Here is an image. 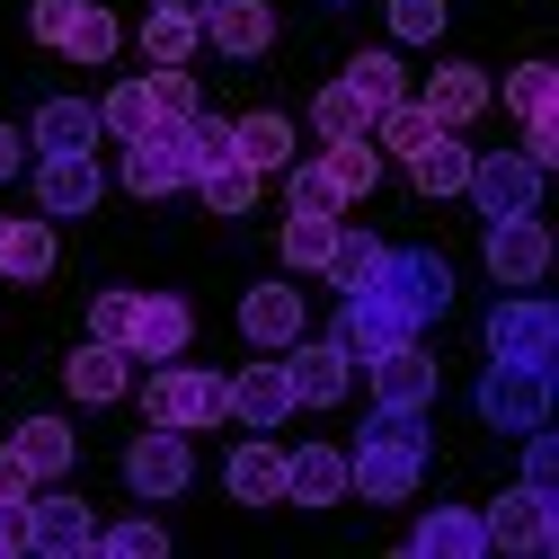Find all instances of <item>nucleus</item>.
<instances>
[{
    "instance_id": "15",
    "label": "nucleus",
    "mask_w": 559,
    "mask_h": 559,
    "mask_svg": "<svg viewBox=\"0 0 559 559\" xmlns=\"http://www.w3.org/2000/svg\"><path fill=\"white\" fill-rule=\"evenodd\" d=\"M223 417H240V427H258V436L285 427V417H294V382H285V365L266 356V365L231 373V382H223Z\"/></svg>"
},
{
    "instance_id": "29",
    "label": "nucleus",
    "mask_w": 559,
    "mask_h": 559,
    "mask_svg": "<svg viewBox=\"0 0 559 559\" xmlns=\"http://www.w3.org/2000/svg\"><path fill=\"white\" fill-rule=\"evenodd\" d=\"M231 152H240V169H258V178H266V169H285V160H294V124L258 107V116H240V124H231Z\"/></svg>"
},
{
    "instance_id": "45",
    "label": "nucleus",
    "mask_w": 559,
    "mask_h": 559,
    "mask_svg": "<svg viewBox=\"0 0 559 559\" xmlns=\"http://www.w3.org/2000/svg\"><path fill=\"white\" fill-rule=\"evenodd\" d=\"M391 36L400 45H436L444 36V0H391Z\"/></svg>"
},
{
    "instance_id": "23",
    "label": "nucleus",
    "mask_w": 559,
    "mask_h": 559,
    "mask_svg": "<svg viewBox=\"0 0 559 559\" xmlns=\"http://www.w3.org/2000/svg\"><path fill=\"white\" fill-rule=\"evenodd\" d=\"M223 488H231L240 507H275V498H285V453H275L266 436L231 444V462H223Z\"/></svg>"
},
{
    "instance_id": "42",
    "label": "nucleus",
    "mask_w": 559,
    "mask_h": 559,
    "mask_svg": "<svg viewBox=\"0 0 559 559\" xmlns=\"http://www.w3.org/2000/svg\"><path fill=\"white\" fill-rule=\"evenodd\" d=\"M329 240H337V223H320V214H294V223H285V266H294V275H320Z\"/></svg>"
},
{
    "instance_id": "20",
    "label": "nucleus",
    "mask_w": 559,
    "mask_h": 559,
    "mask_svg": "<svg viewBox=\"0 0 559 559\" xmlns=\"http://www.w3.org/2000/svg\"><path fill=\"white\" fill-rule=\"evenodd\" d=\"M408 550H417V559H488V533H479V507H444V498H436V515H417V533H408Z\"/></svg>"
},
{
    "instance_id": "32",
    "label": "nucleus",
    "mask_w": 559,
    "mask_h": 559,
    "mask_svg": "<svg viewBox=\"0 0 559 559\" xmlns=\"http://www.w3.org/2000/svg\"><path fill=\"white\" fill-rule=\"evenodd\" d=\"M311 133H320V143H356V133H373V116L356 107V90H346V81H329V90L311 98Z\"/></svg>"
},
{
    "instance_id": "34",
    "label": "nucleus",
    "mask_w": 559,
    "mask_h": 559,
    "mask_svg": "<svg viewBox=\"0 0 559 559\" xmlns=\"http://www.w3.org/2000/svg\"><path fill=\"white\" fill-rule=\"evenodd\" d=\"M294 169V214H320V223H346V204H356V195H346L320 160H285Z\"/></svg>"
},
{
    "instance_id": "27",
    "label": "nucleus",
    "mask_w": 559,
    "mask_h": 559,
    "mask_svg": "<svg viewBox=\"0 0 559 559\" xmlns=\"http://www.w3.org/2000/svg\"><path fill=\"white\" fill-rule=\"evenodd\" d=\"M479 107H488V72H479V62H444V72L427 81V116H436V124L462 133Z\"/></svg>"
},
{
    "instance_id": "17",
    "label": "nucleus",
    "mask_w": 559,
    "mask_h": 559,
    "mask_svg": "<svg viewBox=\"0 0 559 559\" xmlns=\"http://www.w3.org/2000/svg\"><path fill=\"white\" fill-rule=\"evenodd\" d=\"M98 195H107V178H98L90 152H45L36 160V204L45 214H98Z\"/></svg>"
},
{
    "instance_id": "28",
    "label": "nucleus",
    "mask_w": 559,
    "mask_h": 559,
    "mask_svg": "<svg viewBox=\"0 0 559 559\" xmlns=\"http://www.w3.org/2000/svg\"><path fill=\"white\" fill-rule=\"evenodd\" d=\"M10 453H19V462L36 471V488H45V479L72 471V453H81V444H72V427H62V417H27V427L10 436Z\"/></svg>"
},
{
    "instance_id": "6",
    "label": "nucleus",
    "mask_w": 559,
    "mask_h": 559,
    "mask_svg": "<svg viewBox=\"0 0 559 559\" xmlns=\"http://www.w3.org/2000/svg\"><path fill=\"white\" fill-rule=\"evenodd\" d=\"M195 169H187V116H152L143 133L124 143V187L133 195H178Z\"/></svg>"
},
{
    "instance_id": "22",
    "label": "nucleus",
    "mask_w": 559,
    "mask_h": 559,
    "mask_svg": "<svg viewBox=\"0 0 559 559\" xmlns=\"http://www.w3.org/2000/svg\"><path fill=\"white\" fill-rule=\"evenodd\" d=\"M285 498L294 507H337L346 498V453L337 444H294L285 453Z\"/></svg>"
},
{
    "instance_id": "14",
    "label": "nucleus",
    "mask_w": 559,
    "mask_h": 559,
    "mask_svg": "<svg viewBox=\"0 0 559 559\" xmlns=\"http://www.w3.org/2000/svg\"><path fill=\"white\" fill-rule=\"evenodd\" d=\"M365 373H373V400H382V408H436V356H427L417 337L382 346Z\"/></svg>"
},
{
    "instance_id": "24",
    "label": "nucleus",
    "mask_w": 559,
    "mask_h": 559,
    "mask_svg": "<svg viewBox=\"0 0 559 559\" xmlns=\"http://www.w3.org/2000/svg\"><path fill=\"white\" fill-rule=\"evenodd\" d=\"M36 275H53V214L0 223V285H36Z\"/></svg>"
},
{
    "instance_id": "44",
    "label": "nucleus",
    "mask_w": 559,
    "mask_h": 559,
    "mask_svg": "<svg viewBox=\"0 0 559 559\" xmlns=\"http://www.w3.org/2000/svg\"><path fill=\"white\" fill-rule=\"evenodd\" d=\"M143 90H152V107H160V116H195V81H187V62H152Z\"/></svg>"
},
{
    "instance_id": "8",
    "label": "nucleus",
    "mask_w": 559,
    "mask_h": 559,
    "mask_svg": "<svg viewBox=\"0 0 559 559\" xmlns=\"http://www.w3.org/2000/svg\"><path fill=\"white\" fill-rule=\"evenodd\" d=\"M559 498H542V488H507V498H488L479 507V533H488V550H515V559H542L550 542H559V515H550Z\"/></svg>"
},
{
    "instance_id": "31",
    "label": "nucleus",
    "mask_w": 559,
    "mask_h": 559,
    "mask_svg": "<svg viewBox=\"0 0 559 559\" xmlns=\"http://www.w3.org/2000/svg\"><path fill=\"white\" fill-rule=\"evenodd\" d=\"M337 81L356 90V107H365V116H382V107H400V98H408V81H400V62H391V53H356Z\"/></svg>"
},
{
    "instance_id": "9",
    "label": "nucleus",
    "mask_w": 559,
    "mask_h": 559,
    "mask_svg": "<svg viewBox=\"0 0 559 559\" xmlns=\"http://www.w3.org/2000/svg\"><path fill=\"white\" fill-rule=\"evenodd\" d=\"M488 356L550 365V356H559V311H550L542 294H498V311H488Z\"/></svg>"
},
{
    "instance_id": "35",
    "label": "nucleus",
    "mask_w": 559,
    "mask_h": 559,
    "mask_svg": "<svg viewBox=\"0 0 559 559\" xmlns=\"http://www.w3.org/2000/svg\"><path fill=\"white\" fill-rule=\"evenodd\" d=\"M320 169H329L346 195H373V178H382V152H373V133H356V143H329V152H320Z\"/></svg>"
},
{
    "instance_id": "36",
    "label": "nucleus",
    "mask_w": 559,
    "mask_h": 559,
    "mask_svg": "<svg viewBox=\"0 0 559 559\" xmlns=\"http://www.w3.org/2000/svg\"><path fill=\"white\" fill-rule=\"evenodd\" d=\"M116 45H124L116 10H98V0H81V19H72V36H62V53H72V62H107Z\"/></svg>"
},
{
    "instance_id": "7",
    "label": "nucleus",
    "mask_w": 559,
    "mask_h": 559,
    "mask_svg": "<svg viewBox=\"0 0 559 559\" xmlns=\"http://www.w3.org/2000/svg\"><path fill=\"white\" fill-rule=\"evenodd\" d=\"M275 365H285V382H294V408H337L346 400V382H356V356H346L337 337H294V346H275Z\"/></svg>"
},
{
    "instance_id": "19",
    "label": "nucleus",
    "mask_w": 559,
    "mask_h": 559,
    "mask_svg": "<svg viewBox=\"0 0 559 559\" xmlns=\"http://www.w3.org/2000/svg\"><path fill=\"white\" fill-rule=\"evenodd\" d=\"M240 337L266 346V356H275V346H294L302 337V285H249L240 294Z\"/></svg>"
},
{
    "instance_id": "21",
    "label": "nucleus",
    "mask_w": 559,
    "mask_h": 559,
    "mask_svg": "<svg viewBox=\"0 0 559 559\" xmlns=\"http://www.w3.org/2000/svg\"><path fill=\"white\" fill-rule=\"evenodd\" d=\"M62 382H72V400L107 408V400H124V391H133V356H124V346H107V337H90L81 356L62 365Z\"/></svg>"
},
{
    "instance_id": "2",
    "label": "nucleus",
    "mask_w": 559,
    "mask_h": 559,
    "mask_svg": "<svg viewBox=\"0 0 559 559\" xmlns=\"http://www.w3.org/2000/svg\"><path fill=\"white\" fill-rule=\"evenodd\" d=\"M479 427H498V436H533L550 427V365H515V356H488L479 373Z\"/></svg>"
},
{
    "instance_id": "47",
    "label": "nucleus",
    "mask_w": 559,
    "mask_h": 559,
    "mask_svg": "<svg viewBox=\"0 0 559 559\" xmlns=\"http://www.w3.org/2000/svg\"><path fill=\"white\" fill-rule=\"evenodd\" d=\"M72 19H81V0H36V10H27V36L62 53V36H72Z\"/></svg>"
},
{
    "instance_id": "49",
    "label": "nucleus",
    "mask_w": 559,
    "mask_h": 559,
    "mask_svg": "<svg viewBox=\"0 0 559 559\" xmlns=\"http://www.w3.org/2000/svg\"><path fill=\"white\" fill-rule=\"evenodd\" d=\"M524 160H533V169H550V160H559V124H550V116H533V124H524Z\"/></svg>"
},
{
    "instance_id": "39",
    "label": "nucleus",
    "mask_w": 559,
    "mask_h": 559,
    "mask_svg": "<svg viewBox=\"0 0 559 559\" xmlns=\"http://www.w3.org/2000/svg\"><path fill=\"white\" fill-rule=\"evenodd\" d=\"M195 195L214 204V214H249V204H258V169L223 160V169H204V178H195Z\"/></svg>"
},
{
    "instance_id": "40",
    "label": "nucleus",
    "mask_w": 559,
    "mask_h": 559,
    "mask_svg": "<svg viewBox=\"0 0 559 559\" xmlns=\"http://www.w3.org/2000/svg\"><path fill=\"white\" fill-rule=\"evenodd\" d=\"M356 444H408V453H427V408H382L373 400V417H365Z\"/></svg>"
},
{
    "instance_id": "51",
    "label": "nucleus",
    "mask_w": 559,
    "mask_h": 559,
    "mask_svg": "<svg viewBox=\"0 0 559 559\" xmlns=\"http://www.w3.org/2000/svg\"><path fill=\"white\" fill-rule=\"evenodd\" d=\"M27 169V133H10V124H0V187H10Z\"/></svg>"
},
{
    "instance_id": "18",
    "label": "nucleus",
    "mask_w": 559,
    "mask_h": 559,
    "mask_svg": "<svg viewBox=\"0 0 559 559\" xmlns=\"http://www.w3.org/2000/svg\"><path fill=\"white\" fill-rule=\"evenodd\" d=\"M204 45H223L231 62H249V53H266L275 45V10H266V0H204Z\"/></svg>"
},
{
    "instance_id": "52",
    "label": "nucleus",
    "mask_w": 559,
    "mask_h": 559,
    "mask_svg": "<svg viewBox=\"0 0 559 559\" xmlns=\"http://www.w3.org/2000/svg\"><path fill=\"white\" fill-rule=\"evenodd\" d=\"M160 10H187V19H204V0H160Z\"/></svg>"
},
{
    "instance_id": "11",
    "label": "nucleus",
    "mask_w": 559,
    "mask_h": 559,
    "mask_svg": "<svg viewBox=\"0 0 559 559\" xmlns=\"http://www.w3.org/2000/svg\"><path fill=\"white\" fill-rule=\"evenodd\" d=\"M329 337H337V346H346L356 365H373L382 346L417 337V320H408V311H400L391 294H373V285H365V294H346V302H337V329H329Z\"/></svg>"
},
{
    "instance_id": "48",
    "label": "nucleus",
    "mask_w": 559,
    "mask_h": 559,
    "mask_svg": "<svg viewBox=\"0 0 559 559\" xmlns=\"http://www.w3.org/2000/svg\"><path fill=\"white\" fill-rule=\"evenodd\" d=\"M0 559H27V498H0Z\"/></svg>"
},
{
    "instance_id": "43",
    "label": "nucleus",
    "mask_w": 559,
    "mask_h": 559,
    "mask_svg": "<svg viewBox=\"0 0 559 559\" xmlns=\"http://www.w3.org/2000/svg\"><path fill=\"white\" fill-rule=\"evenodd\" d=\"M90 550H107V559H160V550H169V533H160L152 515H133V524H116V533H98Z\"/></svg>"
},
{
    "instance_id": "3",
    "label": "nucleus",
    "mask_w": 559,
    "mask_h": 559,
    "mask_svg": "<svg viewBox=\"0 0 559 559\" xmlns=\"http://www.w3.org/2000/svg\"><path fill=\"white\" fill-rule=\"evenodd\" d=\"M143 417H152V427H178V436L223 427V373H195V365L169 356V365L143 382Z\"/></svg>"
},
{
    "instance_id": "41",
    "label": "nucleus",
    "mask_w": 559,
    "mask_h": 559,
    "mask_svg": "<svg viewBox=\"0 0 559 559\" xmlns=\"http://www.w3.org/2000/svg\"><path fill=\"white\" fill-rule=\"evenodd\" d=\"M550 98H559V72H550V62H515V72H507V107L533 124V116H550Z\"/></svg>"
},
{
    "instance_id": "33",
    "label": "nucleus",
    "mask_w": 559,
    "mask_h": 559,
    "mask_svg": "<svg viewBox=\"0 0 559 559\" xmlns=\"http://www.w3.org/2000/svg\"><path fill=\"white\" fill-rule=\"evenodd\" d=\"M204 45V27L187 19V10H160V0H152V19H143V62H187Z\"/></svg>"
},
{
    "instance_id": "4",
    "label": "nucleus",
    "mask_w": 559,
    "mask_h": 559,
    "mask_svg": "<svg viewBox=\"0 0 559 559\" xmlns=\"http://www.w3.org/2000/svg\"><path fill=\"white\" fill-rule=\"evenodd\" d=\"M373 294H391L417 329H427V320H444V311H453V266H444L436 249H382Z\"/></svg>"
},
{
    "instance_id": "12",
    "label": "nucleus",
    "mask_w": 559,
    "mask_h": 559,
    "mask_svg": "<svg viewBox=\"0 0 559 559\" xmlns=\"http://www.w3.org/2000/svg\"><path fill=\"white\" fill-rule=\"evenodd\" d=\"M479 258H488V275H498V285H542V275H550V223H542V214L488 223Z\"/></svg>"
},
{
    "instance_id": "38",
    "label": "nucleus",
    "mask_w": 559,
    "mask_h": 559,
    "mask_svg": "<svg viewBox=\"0 0 559 559\" xmlns=\"http://www.w3.org/2000/svg\"><path fill=\"white\" fill-rule=\"evenodd\" d=\"M223 160H240V152H231V124L195 107V116H187V169L204 178V169H223ZM195 178H187V187H195Z\"/></svg>"
},
{
    "instance_id": "25",
    "label": "nucleus",
    "mask_w": 559,
    "mask_h": 559,
    "mask_svg": "<svg viewBox=\"0 0 559 559\" xmlns=\"http://www.w3.org/2000/svg\"><path fill=\"white\" fill-rule=\"evenodd\" d=\"M98 133H107V124H98V107H90V98H45V107H36V124H27V143H36V152H90Z\"/></svg>"
},
{
    "instance_id": "1",
    "label": "nucleus",
    "mask_w": 559,
    "mask_h": 559,
    "mask_svg": "<svg viewBox=\"0 0 559 559\" xmlns=\"http://www.w3.org/2000/svg\"><path fill=\"white\" fill-rule=\"evenodd\" d=\"M90 337L124 346V356H187V337H195V311L178 294H98L90 302Z\"/></svg>"
},
{
    "instance_id": "10",
    "label": "nucleus",
    "mask_w": 559,
    "mask_h": 559,
    "mask_svg": "<svg viewBox=\"0 0 559 559\" xmlns=\"http://www.w3.org/2000/svg\"><path fill=\"white\" fill-rule=\"evenodd\" d=\"M187 479H195V453H187L178 427H152V436L124 444V488L133 498H187Z\"/></svg>"
},
{
    "instance_id": "26",
    "label": "nucleus",
    "mask_w": 559,
    "mask_h": 559,
    "mask_svg": "<svg viewBox=\"0 0 559 559\" xmlns=\"http://www.w3.org/2000/svg\"><path fill=\"white\" fill-rule=\"evenodd\" d=\"M462 178H471V143H453V124L408 152V187L417 195H462Z\"/></svg>"
},
{
    "instance_id": "37",
    "label": "nucleus",
    "mask_w": 559,
    "mask_h": 559,
    "mask_svg": "<svg viewBox=\"0 0 559 559\" xmlns=\"http://www.w3.org/2000/svg\"><path fill=\"white\" fill-rule=\"evenodd\" d=\"M152 116H160V107H152V90H143V81H116V90L98 98V124L116 133V143H133V133H143Z\"/></svg>"
},
{
    "instance_id": "50",
    "label": "nucleus",
    "mask_w": 559,
    "mask_h": 559,
    "mask_svg": "<svg viewBox=\"0 0 559 559\" xmlns=\"http://www.w3.org/2000/svg\"><path fill=\"white\" fill-rule=\"evenodd\" d=\"M0 498H36V471L19 453H0Z\"/></svg>"
},
{
    "instance_id": "5",
    "label": "nucleus",
    "mask_w": 559,
    "mask_h": 559,
    "mask_svg": "<svg viewBox=\"0 0 559 559\" xmlns=\"http://www.w3.org/2000/svg\"><path fill=\"white\" fill-rule=\"evenodd\" d=\"M462 195L479 204L488 223H507V214H542V169H533L524 152H471Z\"/></svg>"
},
{
    "instance_id": "16",
    "label": "nucleus",
    "mask_w": 559,
    "mask_h": 559,
    "mask_svg": "<svg viewBox=\"0 0 559 559\" xmlns=\"http://www.w3.org/2000/svg\"><path fill=\"white\" fill-rule=\"evenodd\" d=\"M90 542H98L90 498H27V550H45V559H81Z\"/></svg>"
},
{
    "instance_id": "46",
    "label": "nucleus",
    "mask_w": 559,
    "mask_h": 559,
    "mask_svg": "<svg viewBox=\"0 0 559 559\" xmlns=\"http://www.w3.org/2000/svg\"><path fill=\"white\" fill-rule=\"evenodd\" d=\"M524 488L559 498V444H550V427H533V436H524Z\"/></svg>"
},
{
    "instance_id": "30",
    "label": "nucleus",
    "mask_w": 559,
    "mask_h": 559,
    "mask_svg": "<svg viewBox=\"0 0 559 559\" xmlns=\"http://www.w3.org/2000/svg\"><path fill=\"white\" fill-rule=\"evenodd\" d=\"M320 275H329L337 294H365L373 275H382V240H373V231H346V223H337V240H329V258H320Z\"/></svg>"
},
{
    "instance_id": "13",
    "label": "nucleus",
    "mask_w": 559,
    "mask_h": 559,
    "mask_svg": "<svg viewBox=\"0 0 559 559\" xmlns=\"http://www.w3.org/2000/svg\"><path fill=\"white\" fill-rule=\"evenodd\" d=\"M417 479H427V453H408V444H346V498L391 507Z\"/></svg>"
}]
</instances>
